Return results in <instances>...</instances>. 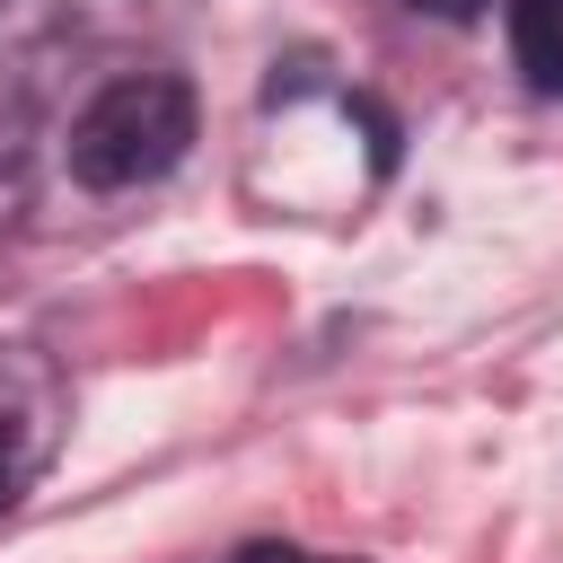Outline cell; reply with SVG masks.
Returning a JSON list of instances; mask_svg holds the SVG:
<instances>
[{
	"mask_svg": "<svg viewBox=\"0 0 563 563\" xmlns=\"http://www.w3.org/2000/svg\"><path fill=\"white\" fill-rule=\"evenodd\" d=\"M18 493V440H9V422H0V501Z\"/></svg>",
	"mask_w": 563,
	"mask_h": 563,
	"instance_id": "277c9868",
	"label": "cell"
},
{
	"mask_svg": "<svg viewBox=\"0 0 563 563\" xmlns=\"http://www.w3.org/2000/svg\"><path fill=\"white\" fill-rule=\"evenodd\" d=\"M194 141V88L167 79V70H132L114 88H97L70 123V176L97 185V194H123V185H158Z\"/></svg>",
	"mask_w": 563,
	"mask_h": 563,
	"instance_id": "6da1fadb",
	"label": "cell"
},
{
	"mask_svg": "<svg viewBox=\"0 0 563 563\" xmlns=\"http://www.w3.org/2000/svg\"><path fill=\"white\" fill-rule=\"evenodd\" d=\"M220 563H343V554H308V545H238Z\"/></svg>",
	"mask_w": 563,
	"mask_h": 563,
	"instance_id": "3957f363",
	"label": "cell"
},
{
	"mask_svg": "<svg viewBox=\"0 0 563 563\" xmlns=\"http://www.w3.org/2000/svg\"><path fill=\"white\" fill-rule=\"evenodd\" d=\"M510 62L528 70V88L563 97V0H510Z\"/></svg>",
	"mask_w": 563,
	"mask_h": 563,
	"instance_id": "7a4b0ae2",
	"label": "cell"
},
{
	"mask_svg": "<svg viewBox=\"0 0 563 563\" xmlns=\"http://www.w3.org/2000/svg\"><path fill=\"white\" fill-rule=\"evenodd\" d=\"M413 9H431V18H466V9H484V0H413Z\"/></svg>",
	"mask_w": 563,
	"mask_h": 563,
	"instance_id": "5b68a950",
	"label": "cell"
}]
</instances>
